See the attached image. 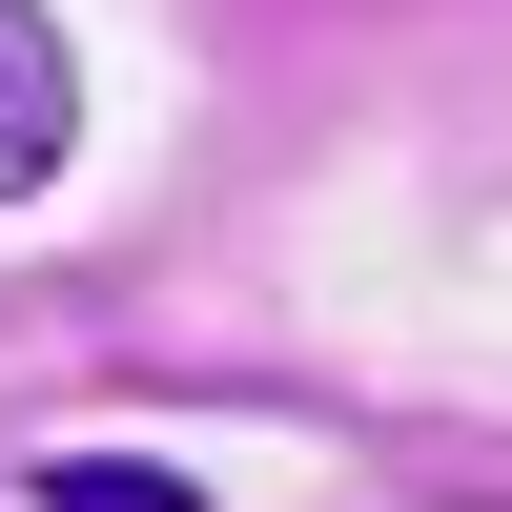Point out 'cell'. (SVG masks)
I'll use <instances>...</instances> for the list:
<instances>
[{
    "label": "cell",
    "mask_w": 512,
    "mask_h": 512,
    "mask_svg": "<svg viewBox=\"0 0 512 512\" xmlns=\"http://www.w3.org/2000/svg\"><path fill=\"white\" fill-rule=\"evenodd\" d=\"M62 144H82V62H62V21H41V0H0V205L62 185Z\"/></svg>",
    "instance_id": "obj_1"
},
{
    "label": "cell",
    "mask_w": 512,
    "mask_h": 512,
    "mask_svg": "<svg viewBox=\"0 0 512 512\" xmlns=\"http://www.w3.org/2000/svg\"><path fill=\"white\" fill-rule=\"evenodd\" d=\"M21 512H205V472H144V451H41Z\"/></svg>",
    "instance_id": "obj_2"
}]
</instances>
